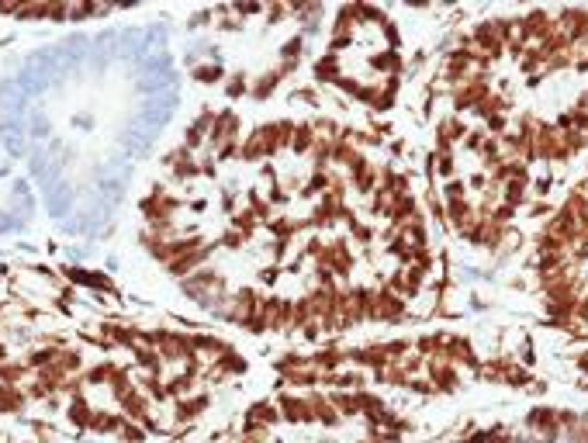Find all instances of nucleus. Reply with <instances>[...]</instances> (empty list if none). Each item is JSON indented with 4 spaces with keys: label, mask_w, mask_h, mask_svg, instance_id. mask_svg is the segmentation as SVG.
Segmentation results:
<instances>
[{
    "label": "nucleus",
    "mask_w": 588,
    "mask_h": 443,
    "mask_svg": "<svg viewBox=\"0 0 588 443\" xmlns=\"http://www.w3.org/2000/svg\"><path fill=\"white\" fill-rule=\"evenodd\" d=\"M263 104L259 118L239 108H204L211 135L249 166L246 184L232 177L218 190L225 215L218 236L142 246L177 281L215 253L256 257L253 277L222 322L266 343L322 346L398 312L364 277V264H378L371 257L378 233L357 211L402 194L378 190V180L391 173L367 156L364 135L322 101H291L280 90Z\"/></svg>",
    "instance_id": "1"
}]
</instances>
